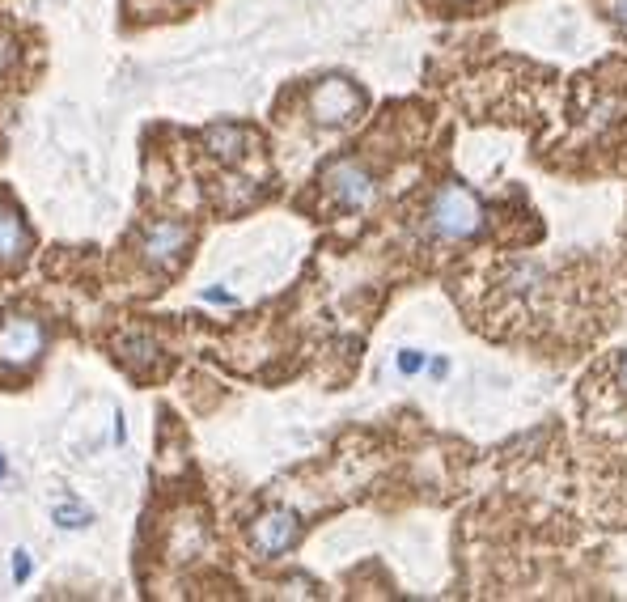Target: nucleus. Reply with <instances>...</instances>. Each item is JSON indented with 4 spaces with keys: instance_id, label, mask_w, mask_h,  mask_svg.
<instances>
[{
    "instance_id": "f257e3e1",
    "label": "nucleus",
    "mask_w": 627,
    "mask_h": 602,
    "mask_svg": "<svg viewBox=\"0 0 627 602\" xmlns=\"http://www.w3.org/2000/svg\"><path fill=\"white\" fill-rule=\"evenodd\" d=\"M424 229L437 242H467L483 229V204L462 183H441L424 208Z\"/></svg>"
},
{
    "instance_id": "f03ea898",
    "label": "nucleus",
    "mask_w": 627,
    "mask_h": 602,
    "mask_svg": "<svg viewBox=\"0 0 627 602\" xmlns=\"http://www.w3.org/2000/svg\"><path fill=\"white\" fill-rule=\"evenodd\" d=\"M47 352V327L34 314H9L0 323V365L5 369H26Z\"/></svg>"
},
{
    "instance_id": "7ed1b4c3",
    "label": "nucleus",
    "mask_w": 627,
    "mask_h": 602,
    "mask_svg": "<svg viewBox=\"0 0 627 602\" xmlns=\"http://www.w3.org/2000/svg\"><path fill=\"white\" fill-rule=\"evenodd\" d=\"M191 225L187 221H170L161 217L153 225H145V234H140V259L149 263L153 272H174L183 255L191 251Z\"/></svg>"
},
{
    "instance_id": "20e7f679",
    "label": "nucleus",
    "mask_w": 627,
    "mask_h": 602,
    "mask_svg": "<svg viewBox=\"0 0 627 602\" xmlns=\"http://www.w3.org/2000/svg\"><path fill=\"white\" fill-rule=\"evenodd\" d=\"M250 552H255L259 560H276L284 552H293V543L301 539V518L293 509H284V505H272V509H263L255 522H250Z\"/></svg>"
},
{
    "instance_id": "39448f33",
    "label": "nucleus",
    "mask_w": 627,
    "mask_h": 602,
    "mask_svg": "<svg viewBox=\"0 0 627 602\" xmlns=\"http://www.w3.org/2000/svg\"><path fill=\"white\" fill-rule=\"evenodd\" d=\"M322 187H327V196L344 208V212L369 208L373 204V191H378L373 174L356 162V157H339V162H331L327 170H322Z\"/></svg>"
},
{
    "instance_id": "423d86ee",
    "label": "nucleus",
    "mask_w": 627,
    "mask_h": 602,
    "mask_svg": "<svg viewBox=\"0 0 627 602\" xmlns=\"http://www.w3.org/2000/svg\"><path fill=\"white\" fill-rule=\"evenodd\" d=\"M361 90L348 81V77H327V81H318L314 85V94H310V115L314 123H322V128H339V123H352L356 115H361Z\"/></svg>"
},
{
    "instance_id": "0eeeda50",
    "label": "nucleus",
    "mask_w": 627,
    "mask_h": 602,
    "mask_svg": "<svg viewBox=\"0 0 627 602\" xmlns=\"http://www.w3.org/2000/svg\"><path fill=\"white\" fill-rule=\"evenodd\" d=\"M30 255V229L9 200H0V272L17 268Z\"/></svg>"
},
{
    "instance_id": "6e6552de",
    "label": "nucleus",
    "mask_w": 627,
    "mask_h": 602,
    "mask_svg": "<svg viewBox=\"0 0 627 602\" xmlns=\"http://www.w3.org/2000/svg\"><path fill=\"white\" fill-rule=\"evenodd\" d=\"M204 145L212 157H221V162H238L242 157V145H246V132L238 123H212L204 128Z\"/></svg>"
},
{
    "instance_id": "1a4fd4ad",
    "label": "nucleus",
    "mask_w": 627,
    "mask_h": 602,
    "mask_svg": "<svg viewBox=\"0 0 627 602\" xmlns=\"http://www.w3.org/2000/svg\"><path fill=\"white\" fill-rule=\"evenodd\" d=\"M56 526H64V530H85L89 522H94V513H89V505H81V501H64V505H56Z\"/></svg>"
},
{
    "instance_id": "9d476101",
    "label": "nucleus",
    "mask_w": 627,
    "mask_h": 602,
    "mask_svg": "<svg viewBox=\"0 0 627 602\" xmlns=\"http://www.w3.org/2000/svg\"><path fill=\"white\" fill-rule=\"evenodd\" d=\"M123 348H128L123 357H128L136 369H145V361L157 357V344L149 340V335H128V340H123Z\"/></svg>"
},
{
    "instance_id": "9b49d317",
    "label": "nucleus",
    "mask_w": 627,
    "mask_h": 602,
    "mask_svg": "<svg viewBox=\"0 0 627 602\" xmlns=\"http://www.w3.org/2000/svg\"><path fill=\"white\" fill-rule=\"evenodd\" d=\"M399 369H403V374H420V369H424V352L403 348V352H399Z\"/></svg>"
},
{
    "instance_id": "f8f14e48",
    "label": "nucleus",
    "mask_w": 627,
    "mask_h": 602,
    "mask_svg": "<svg viewBox=\"0 0 627 602\" xmlns=\"http://www.w3.org/2000/svg\"><path fill=\"white\" fill-rule=\"evenodd\" d=\"M13 581L17 586H26L30 581V552H13Z\"/></svg>"
},
{
    "instance_id": "ddd939ff",
    "label": "nucleus",
    "mask_w": 627,
    "mask_h": 602,
    "mask_svg": "<svg viewBox=\"0 0 627 602\" xmlns=\"http://www.w3.org/2000/svg\"><path fill=\"white\" fill-rule=\"evenodd\" d=\"M611 13H615V22H619V26H627V0H615Z\"/></svg>"
},
{
    "instance_id": "4468645a",
    "label": "nucleus",
    "mask_w": 627,
    "mask_h": 602,
    "mask_svg": "<svg viewBox=\"0 0 627 602\" xmlns=\"http://www.w3.org/2000/svg\"><path fill=\"white\" fill-rule=\"evenodd\" d=\"M204 297H208V301H234V297H229V293H225V289H208V293H204Z\"/></svg>"
},
{
    "instance_id": "2eb2a0df",
    "label": "nucleus",
    "mask_w": 627,
    "mask_h": 602,
    "mask_svg": "<svg viewBox=\"0 0 627 602\" xmlns=\"http://www.w3.org/2000/svg\"><path fill=\"white\" fill-rule=\"evenodd\" d=\"M619 374H623V386H627V357H623V365H619Z\"/></svg>"
},
{
    "instance_id": "dca6fc26",
    "label": "nucleus",
    "mask_w": 627,
    "mask_h": 602,
    "mask_svg": "<svg viewBox=\"0 0 627 602\" xmlns=\"http://www.w3.org/2000/svg\"><path fill=\"white\" fill-rule=\"evenodd\" d=\"M170 5H195V0H170Z\"/></svg>"
},
{
    "instance_id": "f3484780",
    "label": "nucleus",
    "mask_w": 627,
    "mask_h": 602,
    "mask_svg": "<svg viewBox=\"0 0 627 602\" xmlns=\"http://www.w3.org/2000/svg\"><path fill=\"white\" fill-rule=\"evenodd\" d=\"M0 475H5V458H0Z\"/></svg>"
}]
</instances>
